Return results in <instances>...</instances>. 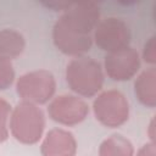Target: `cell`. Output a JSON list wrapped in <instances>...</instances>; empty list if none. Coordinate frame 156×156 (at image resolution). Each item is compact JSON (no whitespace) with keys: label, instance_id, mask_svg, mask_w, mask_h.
I'll return each instance as SVG.
<instances>
[{"label":"cell","instance_id":"1","mask_svg":"<svg viewBox=\"0 0 156 156\" xmlns=\"http://www.w3.org/2000/svg\"><path fill=\"white\" fill-rule=\"evenodd\" d=\"M66 82L79 96L93 98L102 88L104 71L101 65L91 57H74L66 67Z\"/></svg>","mask_w":156,"mask_h":156},{"label":"cell","instance_id":"2","mask_svg":"<svg viewBox=\"0 0 156 156\" xmlns=\"http://www.w3.org/2000/svg\"><path fill=\"white\" fill-rule=\"evenodd\" d=\"M10 117V130L16 140L29 145L40 140L45 127V117L37 105L21 101L15 106Z\"/></svg>","mask_w":156,"mask_h":156},{"label":"cell","instance_id":"3","mask_svg":"<svg viewBox=\"0 0 156 156\" xmlns=\"http://www.w3.org/2000/svg\"><path fill=\"white\" fill-rule=\"evenodd\" d=\"M56 90V82L51 72L46 69L32 71L22 74L16 83V91L23 101L46 104Z\"/></svg>","mask_w":156,"mask_h":156},{"label":"cell","instance_id":"4","mask_svg":"<svg viewBox=\"0 0 156 156\" xmlns=\"http://www.w3.org/2000/svg\"><path fill=\"white\" fill-rule=\"evenodd\" d=\"M95 118L105 127L117 128L129 117V105L126 96L118 90H106L93 102Z\"/></svg>","mask_w":156,"mask_h":156},{"label":"cell","instance_id":"5","mask_svg":"<svg viewBox=\"0 0 156 156\" xmlns=\"http://www.w3.org/2000/svg\"><path fill=\"white\" fill-rule=\"evenodd\" d=\"M93 40L101 50L113 52L129 46L130 29L123 20L117 17H107L101 20L95 27Z\"/></svg>","mask_w":156,"mask_h":156},{"label":"cell","instance_id":"6","mask_svg":"<svg viewBox=\"0 0 156 156\" xmlns=\"http://www.w3.org/2000/svg\"><path fill=\"white\" fill-rule=\"evenodd\" d=\"M48 113L52 121L60 124L76 126L85 119L89 113V106L78 96L63 94L50 102Z\"/></svg>","mask_w":156,"mask_h":156},{"label":"cell","instance_id":"7","mask_svg":"<svg viewBox=\"0 0 156 156\" xmlns=\"http://www.w3.org/2000/svg\"><path fill=\"white\" fill-rule=\"evenodd\" d=\"M57 21L76 32L91 35V32L100 22V9L95 2H69Z\"/></svg>","mask_w":156,"mask_h":156},{"label":"cell","instance_id":"8","mask_svg":"<svg viewBox=\"0 0 156 156\" xmlns=\"http://www.w3.org/2000/svg\"><path fill=\"white\" fill-rule=\"evenodd\" d=\"M104 68L112 80H129L140 68L139 54L130 46L113 52H107L104 60Z\"/></svg>","mask_w":156,"mask_h":156},{"label":"cell","instance_id":"9","mask_svg":"<svg viewBox=\"0 0 156 156\" xmlns=\"http://www.w3.org/2000/svg\"><path fill=\"white\" fill-rule=\"evenodd\" d=\"M52 40L57 50L68 56H83L93 45V37L76 32L60 21H56L52 28Z\"/></svg>","mask_w":156,"mask_h":156},{"label":"cell","instance_id":"10","mask_svg":"<svg viewBox=\"0 0 156 156\" xmlns=\"http://www.w3.org/2000/svg\"><path fill=\"white\" fill-rule=\"evenodd\" d=\"M40 151L43 156H74L77 143L71 132L55 128L48 132Z\"/></svg>","mask_w":156,"mask_h":156},{"label":"cell","instance_id":"11","mask_svg":"<svg viewBox=\"0 0 156 156\" xmlns=\"http://www.w3.org/2000/svg\"><path fill=\"white\" fill-rule=\"evenodd\" d=\"M156 71L154 67L144 71L134 83V93L138 100L146 107H155L156 105Z\"/></svg>","mask_w":156,"mask_h":156},{"label":"cell","instance_id":"12","mask_svg":"<svg viewBox=\"0 0 156 156\" xmlns=\"http://www.w3.org/2000/svg\"><path fill=\"white\" fill-rule=\"evenodd\" d=\"M26 46L23 35L15 29L0 30V60L11 61L20 56Z\"/></svg>","mask_w":156,"mask_h":156},{"label":"cell","instance_id":"13","mask_svg":"<svg viewBox=\"0 0 156 156\" xmlns=\"http://www.w3.org/2000/svg\"><path fill=\"white\" fill-rule=\"evenodd\" d=\"M99 156H134V149L123 135L113 134L101 143Z\"/></svg>","mask_w":156,"mask_h":156},{"label":"cell","instance_id":"14","mask_svg":"<svg viewBox=\"0 0 156 156\" xmlns=\"http://www.w3.org/2000/svg\"><path fill=\"white\" fill-rule=\"evenodd\" d=\"M15 80V71L11 61L0 60V90L7 89Z\"/></svg>","mask_w":156,"mask_h":156},{"label":"cell","instance_id":"15","mask_svg":"<svg viewBox=\"0 0 156 156\" xmlns=\"http://www.w3.org/2000/svg\"><path fill=\"white\" fill-rule=\"evenodd\" d=\"M11 113V106L7 101L0 99V143L5 141L9 138L7 119Z\"/></svg>","mask_w":156,"mask_h":156},{"label":"cell","instance_id":"16","mask_svg":"<svg viewBox=\"0 0 156 156\" xmlns=\"http://www.w3.org/2000/svg\"><path fill=\"white\" fill-rule=\"evenodd\" d=\"M143 58L150 65L156 63V37H151L144 45Z\"/></svg>","mask_w":156,"mask_h":156},{"label":"cell","instance_id":"17","mask_svg":"<svg viewBox=\"0 0 156 156\" xmlns=\"http://www.w3.org/2000/svg\"><path fill=\"white\" fill-rule=\"evenodd\" d=\"M136 156H155V144H154V141L143 145V147L138 151Z\"/></svg>","mask_w":156,"mask_h":156},{"label":"cell","instance_id":"18","mask_svg":"<svg viewBox=\"0 0 156 156\" xmlns=\"http://www.w3.org/2000/svg\"><path fill=\"white\" fill-rule=\"evenodd\" d=\"M150 130H154V121H151V124H150ZM151 139H152V141H154V134L151 133V136H150Z\"/></svg>","mask_w":156,"mask_h":156}]
</instances>
